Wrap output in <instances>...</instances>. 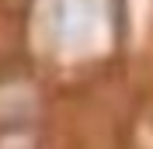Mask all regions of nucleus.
<instances>
[{
    "label": "nucleus",
    "instance_id": "nucleus-1",
    "mask_svg": "<svg viewBox=\"0 0 153 149\" xmlns=\"http://www.w3.org/2000/svg\"><path fill=\"white\" fill-rule=\"evenodd\" d=\"M101 18V0H49L45 28L59 45H80L94 35Z\"/></svg>",
    "mask_w": 153,
    "mask_h": 149
}]
</instances>
